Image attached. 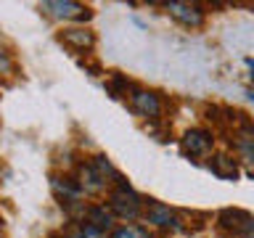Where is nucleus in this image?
<instances>
[{
	"mask_svg": "<svg viewBox=\"0 0 254 238\" xmlns=\"http://www.w3.org/2000/svg\"><path fill=\"white\" fill-rule=\"evenodd\" d=\"M106 206L111 209V214H114L117 220H122L125 225H130V222L143 217V212H146V198H143L138 190H135L130 182L122 178L114 188L109 190Z\"/></svg>",
	"mask_w": 254,
	"mask_h": 238,
	"instance_id": "1",
	"label": "nucleus"
},
{
	"mask_svg": "<svg viewBox=\"0 0 254 238\" xmlns=\"http://www.w3.org/2000/svg\"><path fill=\"white\" fill-rule=\"evenodd\" d=\"M143 222L151 225V228H159V230H172V233H178V230H188V225L180 217V212H175L170 204L154 201V198H148V201H146Z\"/></svg>",
	"mask_w": 254,
	"mask_h": 238,
	"instance_id": "2",
	"label": "nucleus"
},
{
	"mask_svg": "<svg viewBox=\"0 0 254 238\" xmlns=\"http://www.w3.org/2000/svg\"><path fill=\"white\" fill-rule=\"evenodd\" d=\"M127 101H130V109L135 111L138 117L148 119V122H162V95L156 90H148V87H138L132 85L130 95H127Z\"/></svg>",
	"mask_w": 254,
	"mask_h": 238,
	"instance_id": "3",
	"label": "nucleus"
},
{
	"mask_svg": "<svg viewBox=\"0 0 254 238\" xmlns=\"http://www.w3.org/2000/svg\"><path fill=\"white\" fill-rule=\"evenodd\" d=\"M214 132L206 127H190L180 138V151L190 159H209L214 154Z\"/></svg>",
	"mask_w": 254,
	"mask_h": 238,
	"instance_id": "4",
	"label": "nucleus"
},
{
	"mask_svg": "<svg viewBox=\"0 0 254 238\" xmlns=\"http://www.w3.org/2000/svg\"><path fill=\"white\" fill-rule=\"evenodd\" d=\"M167 16H172L178 24L188 29H201L204 21H206V11L198 3H183V0H172V3H164L162 5Z\"/></svg>",
	"mask_w": 254,
	"mask_h": 238,
	"instance_id": "5",
	"label": "nucleus"
},
{
	"mask_svg": "<svg viewBox=\"0 0 254 238\" xmlns=\"http://www.w3.org/2000/svg\"><path fill=\"white\" fill-rule=\"evenodd\" d=\"M217 228L228 236H249L254 233V214L244 212V209H222L217 212Z\"/></svg>",
	"mask_w": 254,
	"mask_h": 238,
	"instance_id": "6",
	"label": "nucleus"
},
{
	"mask_svg": "<svg viewBox=\"0 0 254 238\" xmlns=\"http://www.w3.org/2000/svg\"><path fill=\"white\" fill-rule=\"evenodd\" d=\"M74 178L79 182V188H82V193L101 196V193H109V190H111V182L98 172V167H95L93 162H79Z\"/></svg>",
	"mask_w": 254,
	"mask_h": 238,
	"instance_id": "7",
	"label": "nucleus"
},
{
	"mask_svg": "<svg viewBox=\"0 0 254 238\" xmlns=\"http://www.w3.org/2000/svg\"><path fill=\"white\" fill-rule=\"evenodd\" d=\"M43 8L53 16V19H64V21L90 19V8H85L82 3H74V0H45Z\"/></svg>",
	"mask_w": 254,
	"mask_h": 238,
	"instance_id": "8",
	"label": "nucleus"
},
{
	"mask_svg": "<svg viewBox=\"0 0 254 238\" xmlns=\"http://www.w3.org/2000/svg\"><path fill=\"white\" fill-rule=\"evenodd\" d=\"M206 167L212 170L214 178L228 180V182L238 180V175H241V164H238L236 154H228V151H217V154H212L209 162H206Z\"/></svg>",
	"mask_w": 254,
	"mask_h": 238,
	"instance_id": "9",
	"label": "nucleus"
},
{
	"mask_svg": "<svg viewBox=\"0 0 254 238\" xmlns=\"http://www.w3.org/2000/svg\"><path fill=\"white\" fill-rule=\"evenodd\" d=\"M61 43L69 45L71 51H77V53H90L95 48V35L85 27H69V29L61 32Z\"/></svg>",
	"mask_w": 254,
	"mask_h": 238,
	"instance_id": "10",
	"label": "nucleus"
},
{
	"mask_svg": "<svg viewBox=\"0 0 254 238\" xmlns=\"http://www.w3.org/2000/svg\"><path fill=\"white\" fill-rule=\"evenodd\" d=\"M82 220L90 222V225H95L98 230H103V233H111V230H114V222H117V217L111 214V209H109L106 204H93V206H87Z\"/></svg>",
	"mask_w": 254,
	"mask_h": 238,
	"instance_id": "11",
	"label": "nucleus"
},
{
	"mask_svg": "<svg viewBox=\"0 0 254 238\" xmlns=\"http://www.w3.org/2000/svg\"><path fill=\"white\" fill-rule=\"evenodd\" d=\"M106 90L111 93V98H127L130 90H132V82H127L122 74H117V71H114V74L106 79Z\"/></svg>",
	"mask_w": 254,
	"mask_h": 238,
	"instance_id": "12",
	"label": "nucleus"
},
{
	"mask_svg": "<svg viewBox=\"0 0 254 238\" xmlns=\"http://www.w3.org/2000/svg\"><path fill=\"white\" fill-rule=\"evenodd\" d=\"M143 236L146 233H143L140 228H135V225H119L109 233V238H143Z\"/></svg>",
	"mask_w": 254,
	"mask_h": 238,
	"instance_id": "13",
	"label": "nucleus"
},
{
	"mask_svg": "<svg viewBox=\"0 0 254 238\" xmlns=\"http://www.w3.org/2000/svg\"><path fill=\"white\" fill-rule=\"evenodd\" d=\"M8 69H11V56L5 51H0V71H8Z\"/></svg>",
	"mask_w": 254,
	"mask_h": 238,
	"instance_id": "14",
	"label": "nucleus"
},
{
	"mask_svg": "<svg viewBox=\"0 0 254 238\" xmlns=\"http://www.w3.org/2000/svg\"><path fill=\"white\" fill-rule=\"evenodd\" d=\"M244 63H246V69H249V71H252V74H249V77L254 79V59H249V56H246V59H244Z\"/></svg>",
	"mask_w": 254,
	"mask_h": 238,
	"instance_id": "15",
	"label": "nucleus"
},
{
	"mask_svg": "<svg viewBox=\"0 0 254 238\" xmlns=\"http://www.w3.org/2000/svg\"><path fill=\"white\" fill-rule=\"evenodd\" d=\"M246 98H249V101H254V87H249V90H246Z\"/></svg>",
	"mask_w": 254,
	"mask_h": 238,
	"instance_id": "16",
	"label": "nucleus"
},
{
	"mask_svg": "<svg viewBox=\"0 0 254 238\" xmlns=\"http://www.w3.org/2000/svg\"><path fill=\"white\" fill-rule=\"evenodd\" d=\"M244 238H254V233H249V236H244Z\"/></svg>",
	"mask_w": 254,
	"mask_h": 238,
	"instance_id": "17",
	"label": "nucleus"
},
{
	"mask_svg": "<svg viewBox=\"0 0 254 238\" xmlns=\"http://www.w3.org/2000/svg\"><path fill=\"white\" fill-rule=\"evenodd\" d=\"M143 238H156V236H143Z\"/></svg>",
	"mask_w": 254,
	"mask_h": 238,
	"instance_id": "18",
	"label": "nucleus"
}]
</instances>
